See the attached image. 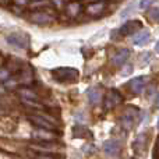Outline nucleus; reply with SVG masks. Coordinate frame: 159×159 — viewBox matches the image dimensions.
<instances>
[{
    "mask_svg": "<svg viewBox=\"0 0 159 159\" xmlns=\"http://www.w3.org/2000/svg\"><path fill=\"white\" fill-rule=\"evenodd\" d=\"M130 57V50L129 49H121L113 57V64L116 66H124V63L127 61V59Z\"/></svg>",
    "mask_w": 159,
    "mask_h": 159,
    "instance_id": "nucleus-14",
    "label": "nucleus"
},
{
    "mask_svg": "<svg viewBox=\"0 0 159 159\" xmlns=\"http://www.w3.org/2000/svg\"><path fill=\"white\" fill-rule=\"evenodd\" d=\"M49 6H50L49 0H35V2L31 4V7H32L34 10H42V8L49 7Z\"/></svg>",
    "mask_w": 159,
    "mask_h": 159,
    "instance_id": "nucleus-17",
    "label": "nucleus"
},
{
    "mask_svg": "<svg viewBox=\"0 0 159 159\" xmlns=\"http://www.w3.org/2000/svg\"><path fill=\"white\" fill-rule=\"evenodd\" d=\"M34 159H56V158L49 157V155H42V154H39V155H35V157H34Z\"/></svg>",
    "mask_w": 159,
    "mask_h": 159,
    "instance_id": "nucleus-24",
    "label": "nucleus"
},
{
    "mask_svg": "<svg viewBox=\"0 0 159 159\" xmlns=\"http://www.w3.org/2000/svg\"><path fill=\"white\" fill-rule=\"evenodd\" d=\"M137 116H138L137 107H127L126 112L123 113V116H121V119H120L121 126L126 130H130L133 127V124H134V120L137 119Z\"/></svg>",
    "mask_w": 159,
    "mask_h": 159,
    "instance_id": "nucleus-6",
    "label": "nucleus"
},
{
    "mask_svg": "<svg viewBox=\"0 0 159 159\" xmlns=\"http://www.w3.org/2000/svg\"><path fill=\"white\" fill-rule=\"evenodd\" d=\"M155 49H157V52L159 53V42H158V43H157V48H155Z\"/></svg>",
    "mask_w": 159,
    "mask_h": 159,
    "instance_id": "nucleus-28",
    "label": "nucleus"
},
{
    "mask_svg": "<svg viewBox=\"0 0 159 159\" xmlns=\"http://www.w3.org/2000/svg\"><path fill=\"white\" fill-rule=\"evenodd\" d=\"M28 20H30L31 22H34V24L46 25V24H50V22L55 20V17L48 13L46 10H34L32 13L30 14Z\"/></svg>",
    "mask_w": 159,
    "mask_h": 159,
    "instance_id": "nucleus-4",
    "label": "nucleus"
},
{
    "mask_svg": "<svg viewBox=\"0 0 159 159\" xmlns=\"http://www.w3.org/2000/svg\"><path fill=\"white\" fill-rule=\"evenodd\" d=\"M143 28V22L138 20H130L127 21L124 25H121L119 30V35L120 36H127V35H133L135 34V31H140Z\"/></svg>",
    "mask_w": 159,
    "mask_h": 159,
    "instance_id": "nucleus-5",
    "label": "nucleus"
},
{
    "mask_svg": "<svg viewBox=\"0 0 159 159\" xmlns=\"http://www.w3.org/2000/svg\"><path fill=\"white\" fill-rule=\"evenodd\" d=\"M14 3L17 6H20V7H24V6L28 4V0H14Z\"/></svg>",
    "mask_w": 159,
    "mask_h": 159,
    "instance_id": "nucleus-23",
    "label": "nucleus"
},
{
    "mask_svg": "<svg viewBox=\"0 0 159 159\" xmlns=\"http://www.w3.org/2000/svg\"><path fill=\"white\" fill-rule=\"evenodd\" d=\"M8 45L14 48H18V49H28L30 46V36L24 32H13L10 35H7L6 38Z\"/></svg>",
    "mask_w": 159,
    "mask_h": 159,
    "instance_id": "nucleus-3",
    "label": "nucleus"
},
{
    "mask_svg": "<svg viewBox=\"0 0 159 159\" xmlns=\"http://www.w3.org/2000/svg\"><path fill=\"white\" fill-rule=\"evenodd\" d=\"M52 75L59 82H74L78 78L80 73L78 70L70 69V67H59V69L53 70Z\"/></svg>",
    "mask_w": 159,
    "mask_h": 159,
    "instance_id": "nucleus-1",
    "label": "nucleus"
},
{
    "mask_svg": "<svg viewBox=\"0 0 159 159\" xmlns=\"http://www.w3.org/2000/svg\"><path fill=\"white\" fill-rule=\"evenodd\" d=\"M10 70L4 69V67H0V81H8L10 80Z\"/></svg>",
    "mask_w": 159,
    "mask_h": 159,
    "instance_id": "nucleus-20",
    "label": "nucleus"
},
{
    "mask_svg": "<svg viewBox=\"0 0 159 159\" xmlns=\"http://www.w3.org/2000/svg\"><path fill=\"white\" fill-rule=\"evenodd\" d=\"M157 154H159V141H158V144H157Z\"/></svg>",
    "mask_w": 159,
    "mask_h": 159,
    "instance_id": "nucleus-27",
    "label": "nucleus"
},
{
    "mask_svg": "<svg viewBox=\"0 0 159 159\" xmlns=\"http://www.w3.org/2000/svg\"><path fill=\"white\" fill-rule=\"evenodd\" d=\"M131 73H133V66H131V64H127L126 69L121 71V75H123V77H126V75H130Z\"/></svg>",
    "mask_w": 159,
    "mask_h": 159,
    "instance_id": "nucleus-22",
    "label": "nucleus"
},
{
    "mask_svg": "<svg viewBox=\"0 0 159 159\" xmlns=\"http://www.w3.org/2000/svg\"><path fill=\"white\" fill-rule=\"evenodd\" d=\"M149 38H151V35H149L148 31L143 30V31H140L137 35H134V38H133V43L137 45V46H143V45L148 43Z\"/></svg>",
    "mask_w": 159,
    "mask_h": 159,
    "instance_id": "nucleus-13",
    "label": "nucleus"
},
{
    "mask_svg": "<svg viewBox=\"0 0 159 159\" xmlns=\"http://www.w3.org/2000/svg\"><path fill=\"white\" fill-rule=\"evenodd\" d=\"M28 120L31 124H34L38 129H45V130H55V119L50 116L39 113V115H28Z\"/></svg>",
    "mask_w": 159,
    "mask_h": 159,
    "instance_id": "nucleus-2",
    "label": "nucleus"
},
{
    "mask_svg": "<svg viewBox=\"0 0 159 159\" xmlns=\"http://www.w3.org/2000/svg\"><path fill=\"white\" fill-rule=\"evenodd\" d=\"M154 3V0H141L140 2V8H143V10H145V8H148L149 6Z\"/></svg>",
    "mask_w": 159,
    "mask_h": 159,
    "instance_id": "nucleus-21",
    "label": "nucleus"
},
{
    "mask_svg": "<svg viewBox=\"0 0 159 159\" xmlns=\"http://www.w3.org/2000/svg\"><path fill=\"white\" fill-rule=\"evenodd\" d=\"M81 11H82V6H81V3H78V2H70L69 4L66 6V13H67V16L71 17V18L80 16Z\"/></svg>",
    "mask_w": 159,
    "mask_h": 159,
    "instance_id": "nucleus-12",
    "label": "nucleus"
},
{
    "mask_svg": "<svg viewBox=\"0 0 159 159\" xmlns=\"http://www.w3.org/2000/svg\"><path fill=\"white\" fill-rule=\"evenodd\" d=\"M20 93H21V96L25 98V99H34V101H38V95H36L35 92H32L31 89H27V88L20 89Z\"/></svg>",
    "mask_w": 159,
    "mask_h": 159,
    "instance_id": "nucleus-18",
    "label": "nucleus"
},
{
    "mask_svg": "<svg viewBox=\"0 0 159 159\" xmlns=\"http://www.w3.org/2000/svg\"><path fill=\"white\" fill-rule=\"evenodd\" d=\"M52 3H53V6H56V7H61V6L64 4V2L63 0H52Z\"/></svg>",
    "mask_w": 159,
    "mask_h": 159,
    "instance_id": "nucleus-25",
    "label": "nucleus"
},
{
    "mask_svg": "<svg viewBox=\"0 0 159 159\" xmlns=\"http://www.w3.org/2000/svg\"><path fill=\"white\" fill-rule=\"evenodd\" d=\"M92 137L91 135V133H89V130L88 129H85V127H82V126H77V127H74V137Z\"/></svg>",
    "mask_w": 159,
    "mask_h": 159,
    "instance_id": "nucleus-16",
    "label": "nucleus"
},
{
    "mask_svg": "<svg viewBox=\"0 0 159 159\" xmlns=\"http://www.w3.org/2000/svg\"><path fill=\"white\" fill-rule=\"evenodd\" d=\"M91 2H96V0H91Z\"/></svg>",
    "mask_w": 159,
    "mask_h": 159,
    "instance_id": "nucleus-30",
    "label": "nucleus"
},
{
    "mask_svg": "<svg viewBox=\"0 0 159 159\" xmlns=\"http://www.w3.org/2000/svg\"><path fill=\"white\" fill-rule=\"evenodd\" d=\"M105 8H106V2H103V0H96V2H91L87 6L85 13H87L88 16L95 17V16H101L105 11Z\"/></svg>",
    "mask_w": 159,
    "mask_h": 159,
    "instance_id": "nucleus-8",
    "label": "nucleus"
},
{
    "mask_svg": "<svg viewBox=\"0 0 159 159\" xmlns=\"http://www.w3.org/2000/svg\"><path fill=\"white\" fill-rule=\"evenodd\" d=\"M147 81H148V77H145V75H141V77L133 78L131 81L129 82L130 91H131L133 93H141L144 91V88H145Z\"/></svg>",
    "mask_w": 159,
    "mask_h": 159,
    "instance_id": "nucleus-9",
    "label": "nucleus"
},
{
    "mask_svg": "<svg viewBox=\"0 0 159 159\" xmlns=\"http://www.w3.org/2000/svg\"><path fill=\"white\" fill-rule=\"evenodd\" d=\"M103 151L110 157H115L120 152V144L115 140H107L106 143H103Z\"/></svg>",
    "mask_w": 159,
    "mask_h": 159,
    "instance_id": "nucleus-11",
    "label": "nucleus"
},
{
    "mask_svg": "<svg viewBox=\"0 0 159 159\" xmlns=\"http://www.w3.org/2000/svg\"><path fill=\"white\" fill-rule=\"evenodd\" d=\"M123 101V98H121V93L117 92L116 89H110L109 92H107L106 98H105V109H113L115 106H117L120 102Z\"/></svg>",
    "mask_w": 159,
    "mask_h": 159,
    "instance_id": "nucleus-7",
    "label": "nucleus"
},
{
    "mask_svg": "<svg viewBox=\"0 0 159 159\" xmlns=\"http://www.w3.org/2000/svg\"><path fill=\"white\" fill-rule=\"evenodd\" d=\"M148 17H149V20H151V21L159 22V7L151 8V10H149V13H148Z\"/></svg>",
    "mask_w": 159,
    "mask_h": 159,
    "instance_id": "nucleus-19",
    "label": "nucleus"
},
{
    "mask_svg": "<svg viewBox=\"0 0 159 159\" xmlns=\"http://www.w3.org/2000/svg\"><path fill=\"white\" fill-rule=\"evenodd\" d=\"M158 129H159V123H158Z\"/></svg>",
    "mask_w": 159,
    "mask_h": 159,
    "instance_id": "nucleus-31",
    "label": "nucleus"
},
{
    "mask_svg": "<svg viewBox=\"0 0 159 159\" xmlns=\"http://www.w3.org/2000/svg\"><path fill=\"white\" fill-rule=\"evenodd\" d=\"M0 2H2V3H6V2H7V0H0Z\"/></svg>",
    "mask_w": 159,
    "mask_h": 159,
    "instance_id": "nucleus-29",
    "label": "nucleus"
},
{
    "mask_svg": "<svg viewBox=\"0 0 159 159\" xmlns=\"http://www.w3.org/2000/svg\"><path fill=\"white\" fill-rule=\"evenodd\" d=\"M87 95H88V101H89V103H92V105L98 103L99 99H101V88H98V87L89 88V89L87 91Z\"/></svg>",
    "mask_w": 159,
    "mask_h": 159,
    "instance_id": "nucleus-15",
    "label": "nucleus"
},
{
    "mask_svg": "<svg viewBox=\"0 0 159 159\" xmlns=\"http://www.w3.org/2000/svg\"><path fill=\"white\" fill-rule=\"evenodd\" d=\"M34 138H38L39 141H53L59 137L57 133H55V130H45L39 129L36 131H34Z\"/></svg>",
    "mask_w": 159,
    "mask_h": 159,
    "instance_id": "nucleus-10",
    "label": "nucleus"
},
{
    "mask_svg": "<svg viewBox=\"0 0 159 159\" xmlns=\"http://www.w3.org/2000/svg\"><path fill=\"white\" fill-rule=\"evenodd\" d=\"M155 105H157V107H159V95H158V98H157V101H155Z\"/></svg>",
    "mask_w": 159,
    "mask_h": 159,
    "instance_id": "nucleus-26",
    "label": "nucleus"
}]
</instances>
